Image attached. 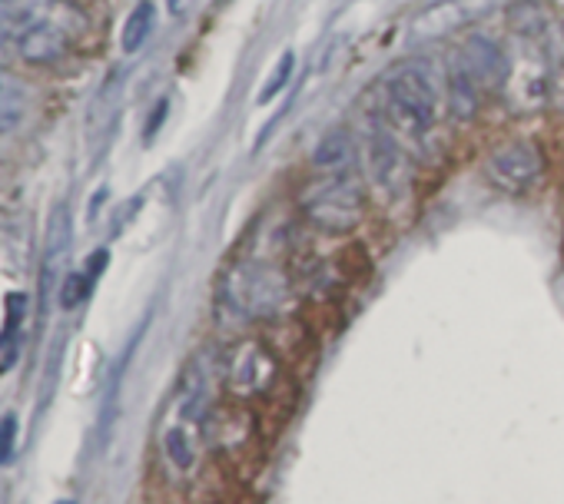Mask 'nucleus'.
<instances>
[{"instance_id": "nucleus-1", "label": "nucleus", "mask_w": 564, "mask_h": 504, "mask_svg": "<svg viewBox=\"0 0 564 504\" xmlns=\"http://www.w3.org/2000/svg\"><path fill=\"white\" fill-rule=\"evenodd\" d=\"M296 309V280L286 266L265 256H239L229 263L213 293V313L232 336L252 332L256 326H275Z\"/></svg>"}, {"instance_id": "nucleus-2", "label": "nucleus", "mask_w": 564, "mask_h": 504, "mask_svg": "<svg viewBox=\"0 0 564 504\" xmlns=\"http://www.w3.org/2000/svg\"><path fill=\"white\" fill-rule=\"evenodd\" d=\"M219 382L229 402L262 412L286 395L290 359L269 332H242L219 349Z\"/></svg>"}, {"instance_id": "nucleus-3", "label": "nucleus", "mask_w": 564, "mask_h": 504, "mask_svg": "<svg viewBox=\"0 0 564 504\" xmlns=\"http://www.w3.org/2000/svg\"><path fill=\"white\" fill-rule=\"evenodd\" d=\"M300 219L323 235H352L369 219V189L359 173H313L296 196Z\"/></svg>"}, {"instance_id": "nucleus-4", "label": "nucleus", "mask_w": 564, "mask_h": 504, "mask_svg": "<svg viewBox=\"0 0 564 504\" xmlns=\"http://www.w3.org/2000/svg\"><path fill=\"white\" fill-rule=\"evenodd\" d=\"M379 110L386 123L409 140L432 133L438 117V90L429 70L415 61L389 67L379 80Z\"/></svg>"}, {"instance_id": "nucleus-5", "label": "nucleus", "mask_w": 564, "mask_h": 504, "mask_svg": "<svg viewBox=\"0 0 564 504\" xmlns=\"http://www.w3.org/2000/svg\"><path fill=\"white\" fill-rule=\"evenodd\" d=\"M508 77V61L501 47L488 37H468L452 57V107L458 117H471L488 94H495Z\"/></svg>"}, {"instance_id": "nucleus-6", "label": "nucleus", "mask_w": 564, "mask_h": 504, "mask_svg": "<svg viewBox=\"0 0 564 504\" xmlns=\"http://www.w3.org/2000/svg\"><path fill=\"white\" fill-rule=\"evenodd\" d=\"M547 173H551V166H547V156L538 140H521V136L501 140L481 160L485 183L495 193L511 196V199L541 193V186L547 183Z\"/></svg>"}, {"instance_id": "nucleus-7", "label": "nucleus", "mask_w": 564, "mask_h": 504, "mask_svg": "<svg viewBox=\"0 0 564 504\" xmlns=\"http://www.w3.org/2000/svg\"><path fill=\"white\" fill-rule=\"evenodd\" d=\"M265 445V421L262 412L252 405L239 402H219L209 418H206V448L213 458L226 464H242V461H259Z\"/></svg>"}, {"instance_id": "nucleus-8", "label": "nucleus", "mask_w": 564, "mask_h": 504, "mask_svg": "<svg viewBox=\"0 0 564 504\" xmlns=\"http://www.w3.org/2000/svg\"><path fill=\"white\" fill-rule=\"evenodd\" d=\"M160 454L163 464L170 468L173 478L189 481L203 471V458L209 454L206 448V418L196 412H186L180 405H170L166 421L160 425Z\"/></svg>"}, {"instance_id": "nucleus-9", "label": "nucleus", "mask_w": 564, "mask_h": 504, "mask_svg": "<svg viewBox=\"0 0 564 504\" xmlns=\"http://www.w3.org/2000/svg\"><path fill=\"white\" fill-rule=\"evenodd\" d=\"M14 47H18V57L28 61V64H37V67H51L57 61L67 57L70 51V34L51 21V18H21V31L14 34Z\"/></svg>"}, {"instance_id": "nucleus-10", "label": "nucleus", "mask_w": 564, "mask_h": 504, "mask_svg": "<svg viewBox=\"0 0 564 504\" xmlns=\"http://www.w3.org/2000/svg\"><path fill=\"white\" fill-rule=\"evenodd\" d=\"M352 160H356L352 133L329 130L313 153V173H346V169H352Z\"/></svg>"}, {"instance_id": "nucleus-11", "label": "nucleus", "mask_w": 564, "mask_h": 504, "mask_svg": "<svg viewBox=\"0 0 564 504\" xmlns=\"http://www.w3.org/2000/svg\"><path fill=\"white\" fill-rule=\"evenodd\" d=\"M153 24H156V8L150 4V0H140V4L133 8V14L127 18V24H123V34H120L123 54H137L150 41Z\"/></svg>"}, {"instance_id": "nucleus-12", "label": "nucleus", "mask_w": 564, "mask_h": 504, "mask_svg": "<svg viewBox=\"0 0 564 504\" xmlns=\"http://www.w3.org/2000/svg\"><path fill=\"white\" fill-rule=\"evenodd\" d=\"M67 249H70V212L64 206H57L54 216H51V229H47V252H44L47 270L57 266V260L64 256Z\"/></svg>"}, {"instance_id": "nucleus-13", "label": "nucleus", "mask_w": 564, "mask_h": 504, "mask_svg": "<svg viewBox=\"0 0 564 504\" xmlns=\"http://www.w3.org/2000/svg\"><path fill=\"white\" fill-rule=\"evenodd\" d=\"M24 123V100L21 90L0 80V133H11Z\"/></svg>"}, {"instance_id": "nucleus-14", "label": "nucleus", "mask_w": 564, "mask_h": 504, "mask_svg": "<svg viewBox=\"0 0 564 504\" xmlns=\"http://www.w3.org/2000/svg\"><path fill=\"white\" fill-rule=\"evenodd\" d=\"M293 64H296V54L293 51H286L279 57V64L272 67V77L262 84V90H259V103H269V100H275L279 94H282V87L290 84V74H293Z\"/></svg>"}, {"instance_id": "nucleus-15", "label": "nucleus", "mask_w": 564, "mask_h": 504, "mask_svg": "<svg viewBox=\"0 0 564 504\" xmlns=\"http://www.w3.org/2000/svg\"><path fill=\"white\" fill-rule=\"evenodd\" d=\"M90 289H94V283H90L84 273H70V276L64 280V286H61V306H64V309L84 306V299L90 296Z\"/></svg>"}, {"instance_id": "nucleus-16", "label": "nucleus", "mask_w": 564, "mask_h": 504, "mask_svg": "<svg viewBox=\"0 0 564 504\" xmlns=\"http://www.w3.org/2000/svg\"><path fill=\"white\" fill-rule=\"evenodd\" d=\"M18 431H21L18 415H4V418H0V468L11 464V458L18 451Z\"/></svg>"}, {"instance_id": "nucleus-17", "label": "nucleus", "mask_w": 564, "mask_h": 504, "mask_svg": "<svg viewBox=\"0 0 564 504\" xmlns=\"http://www.w3.org/2000/svg\"><path fill=\"white\" fill-rule=\"evenodd\" d=\"M163 117H166V100H160V103H156V110H153V120H150V127H147V140H150V136L160 130Z\"/></svg>"}, {"instance_id": "nucleus-18", "label": "nucleus", "mask_w": 564, "mask_h": 504, "mask_svg": "<svg viewBox=\"0 0 564 504\" xmlns=\"http://www.w3.org/2000/svg\"><path fill=\"white\" fill-rule=\"evenodd\" d=\"M166 8H170V14H183L189 8V0H166Z\"/></svg>"}, {"instance_id": "nucleus-19", "label": "nucleus", "mask_w": 564, "mask_h": 504, "mask_svg": "<svg viewBox=\"0 0 564 504\" xmlns=\"http://www.w3.org/2000/svg\"><path fill=\"white\" fill-rule=\"evenodd\" d=\"M54 504H77L74 497H61V501H54Z\"/></svg>"}]
</instances>
